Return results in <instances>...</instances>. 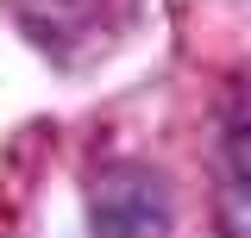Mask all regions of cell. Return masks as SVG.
<instances>
[{"instance_id":"obj_2","label":"cell","mask_w":251,"mask_h":238,"mask_svg":"<svg viewBox=\"0 0 251 238\" xmlns=\"http://www.w3.org/2000/svg\"><path fill=\"white\" fill-rule=\"evenodd\" d=\"M214 219H220V238H251V169H226Z\"/></svg>"},{"instance_id":"obj_1","label":"cell","mask_w":251,"mask_h":238,"mask_svg":"<svg viewBox=\"0 0 251 238\" xmlns=\"http://www.w3.org/2000/svg\"><path fill=\"white\" fill-rule=\"evenodd\" d=\"M170 207L145 169H113L94 182V238H163Z\"/></svg>"}]
</instances>
